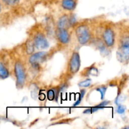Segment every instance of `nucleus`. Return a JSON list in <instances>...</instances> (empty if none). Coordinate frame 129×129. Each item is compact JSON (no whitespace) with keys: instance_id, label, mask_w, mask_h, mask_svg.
Returning a JSON list of instances; mask_svg holds the SVG:
<instances>
[{"instance_id":"obj_2","label":"nucleus","mask_w":129,"mask_h":129,"mask_svg":"<svg viewBox=\"0 0 129 129\" xmlns=\"http://www.w3.org/2000/svg\"><path fill=\"white\" fill-rule=\"evenodd\" d=\"M76 35L77 40L81 45H84L89 41L91 34L86 25H81L76 29Z\"/></svg>"},{"instance_id":"obj_10","label":"nucleus","mask_w":129,"mask_h":129,"mask_svg":"<svg viewBox=\"0 0 129 129\" xmlns=\"http://www.w3.org/2000/svg\"><path fill=\"white\" fill-rule=\"evenodd\" d=\"M109 103H110L109 101L105 100L104 102H102V103H100V104H98V105L95 106V107H93V108L86 109V110H84V112H83V113H86V114H90V113H94V112H96V111L105 108V107L106 106L108 105Z\"/></svg>"},{"instance_id":"obj_8","label":"nucleus","mask_w":129,"mask_h":129,"mask_svg":"<svg viewBox=\"0 0 129 129\" xmlns=\"http://www.w3.org/2000/svg\"><path fill=\"white\" fill-rule=\"evenodd\" d=\"M57 39L62 44H67L70 40V34L67 29L57 28L55 31Z\"/></svg>"},{"instance_id":"obj_6","label":"nucleus","mask_w":129,"mask_h":129,"mask_svg":"<svg viewBox=\"0 0 129 129\" xmlns=\"http://www.w3.org/2000/svg\"><path fill=\"white\" fill-rule=\"evenodd\" d=\"M102 39L105 45L108 47H111L115 44V35L113 29L111 28H107L105 29L102 34Z\"/></svg>"},{"instance_id":"obj_20","label":"nucleus","mask_w":129,"mask_h":129,"mask_svg":"<svg viewBox=\"0 0 129 129\" xmlns=\"http://www.w3.org/2000/svg\"><path fill=\"white\" fill-rule=\"evenodd\" d=\"M31 96L34 94V98H36V97H37L38 96H39V94H38L37 88H35V87L34 86V88H31Z\"/></svg>"},{"instance_id":"obj_13","label":"nucleus","mask_w":129,"mask_h":129,"mask_svg":"<svg viewBox=\"0 0 129 129\" xmlns=\"http://www.w3.org/2000/svg\"><path fill=\"white\" fill-rule=\"evenodd\" d=\"M35 46L32 40H28L25 44V50L28 55H31L35 51Z\"/></svg>"},{"instance_id":"obj_7","label":"nucleus","mask_w":129,"mask_h":129,"mask_svg":"<svg viewBox=\"0 0 129 129\" xmlns=\"http://www.w3.org/2000/svg\"><path fill=\"white\" fill-rule=\"evenodd\" d=\"M47 55V53L44 51H40L39 52L35 53V54L33 53L29 59V62L33 66L37 67L39 64L42 62L46 59Z\"/></svg>"},{"instance_id":"obj_15","label":"nucleus","mask_w":129,"mask_h":129,"mask_svg":"<svg viewBox=\"0 0 129 129\" xmlns=\"http://www.w3.org/2000/svg\"><path fill=\"white\" fill-rule=\"evenodd\" d=\"M107 86H101L98 88H96V91H98L101 94V99L103 100L105 98V95L106 91H107Z\"/></svg>"},{"instance_id":"obj_19","label":"nucleus","mask_w":129,"mask_h":129,"mask_svg":"<svg viewBox=\"0 0 129 129\" xmlns=\"http://www.w3.org/2000/svg\"><path fill=\"white\" fill-rule=\"evenodd\" d=\"M117 113H119V114H123L125 112V107L123 105H118V108H117Z\"/></svg>"},{"instance_id":"obj_17","label":"nucleus","mask_w":129,"mask_h":129,"mask_svg":"<svg viewBox=\"0 0 129 129\" xmlns=\"http://www.w3.org/2000/svg\"><path fill=\"white\" fill-rule=\"evenodd\" d=\"M85 93H86L85 89H81V90L80 94H79V98L78 100V101H77V102H76L75 103H74V105H73V107H76V106H78V105L80 104L81 102V100H82V98L84 97V94H85Z\"/></svg>"},{"instance_id":"obj_4","label":"nucleus","mask_w":129,"mask_h":129,"mask_svg":"<svg viewBox=\"0 0 129 129\" xmlns=\"http://www.w3.org/2000/svg\"><path fill=\"white\" fill-rule=\"evenodd\" d=\"M34 46L35 49L38 50H44L49 47V42L45 37L44 34L42 33H38L34 36L33 39Z\"/></svg>"},{"instance_id":"obj_16","label":"nucleus","mask_w":129,"mask_h":129,"mask_svg":"<svg viewBox=\"0 0 129 129\" xmlns=\"http://www.w3.org/2000/svg\"><path fill=\"white\" fill-rule=\"evenodd\" d=\"M47 98L50 101H53L54 100V99L55 98V96H56V93H55V91L54 89H49L47 91Z\"/></svg>"},{"instance_id":"obj_22","label":"nucleus","mask_w":129,"mask_h":129,"mask_svg":"<svg viewBox=\"0 0 129 129\" xmlns=\"http://www.w3.org/2000/svg\"><path fill=\"white\" fill-rule=\"evenodd\" d=\"M1 9H2V8H1V3H0V13H1Z\"/></svg>"},{"instance_id":"obj_12","label":"nucleus","mask_w":129,"mask_h":129,"mask_svg":"<svg viewBox=\"0 0 129 129\" xmlns=\"http://www.w3.org/2000/svg\"><path fill=\"white\" fill-rule=\"evenodd\" d=\"M9 75H10V73L8 68L3 62L0 61V78L3 79H6L8 78Z\"/></svg>"},{"instance_id":"obj_9","label":"nucleus","mask_w":129,"mask_h":129,"mask_svg":"<svg viewBox=\"0 0 129 129\" xmlns=\"http://www.w3.org/2000/svg\"><path fill=\"white\" fill-rule=\"evenodd\" d=\"M72 24H73L72 18L69 17L68 15H64L59 19L57 25V28H59L68 29Z\"/></svg>"},{"instance_id":"obj_5","label":"nucleus","mask_w":129,"mask_h":129,"mask_svg":"<svg viewBox=\"0 0 129 129\" xmlns=\"http://www.w3.org/2000/svg\"><path fill=\"white\" fill-rule=\"evenodd\" d=\"M81 66L80 55L77 52H74L69 62V72L71 74H76L79 70Z\"/></svg>"},{"instance_id":"obj_21","label":"nucleus","mask_w":129,"mask_h":129,"mask_svg":"<svg viewBox=\"0 0 129 129\" xmlns=\"http://www.w3.org/2000/svg\"><path fill=\"white\" fill-rule=\"evenodd\" d=\"M38 97H39V99L40 100H45V95H44V94H40L39 96H38Z\"/></svg>"},{"instance_id":"obj_11","label":"nucleus","mask_w":129,"mask_h":129,"mask_svg":"<svg viewBox=\"0 0 129 129\" xmlns=\"http://www.w3.org/2000/svg\"><path fill=\"white\" fill-rule=\"evenodd\" d=\"M61 4L63 8L69 11L74 10L76 5L74 0H62Z\"/></svg>"},{"instance_id":"obj_18","label":"nucleus","mask_w":129,"mask_h":129,"mask_svg":"<svg viewBox=\"0 0 129 129\" xmlns=\"http://www.w3.org/2000/svg\"><path fill=\"white\" fill-rule=\"evenodd\" d=\"M2 1L8 6H14L16 5L20 0H2Z\"/></svg>"},{"instance_id":"obj_14","label":"nucleus","mask_w":129,"mask_h":129,"mask_svg":"<svg viewBox=\"0 0 129 129\" xmlns=\"http://www.w3.org/2000/svg\"><path fill=\"white\" fill-rule=\"evenodd\" d=\"M91 84V79H89V78L82 81L78 83V86L81 88H87V87L90 86Z\"/></svg>"},{"instance_id":"obj_1","label":"nucleus","mask_w":129,"mask_h":129,"mask_svg":"<svg viewBox=\"0 0 129 129\" xmlns=\"http://www.w3.org/2000/svg\"><path fill=\"white\" fill-rule=\"evenodd\" d=\"M117 59L122 63H127L129 56L128 36H124L122 39L119 48L117 51Z\"/></svg>"},{"instance_id":"obj_3","label":"nucleus","mask_w":129,"mask_h":129,"mask_svg":"<svg viewBox=\"0 0 129 129\" xmlns=\"http://www.w3.org/2000/svg\"><path fill=\"white\" fill-rule=\"evenodd\" d=\"M15 74L16 85L19 88L23 86L26 81V71L22 63L18 61L15 64Z\"/></svg>"}]
</instances>
